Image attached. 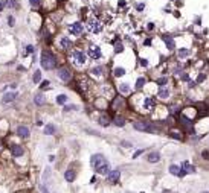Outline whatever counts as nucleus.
I'll return each instance as SVG.
<instances>
[{
	"instance_id": "9d476101",
	"label": "nucleus",
	"mask_w": 209,
	"mask_h": 193,
	"mask_svg": "<svg viewBox=\"0 0 209 193\" xmlns=\"http://www.w3.org/2000/svg\"><path fill=\"white\" fill-rule=\"evenodd\" d=\"M17 135H18V137H21V138H28V137L31 135V132H29V128H28V126H23V125H20V126L17 128Z\"/></svg>"
},
{
	"instance_id": "20e7f679",
	"label": "nucleus",
	"mask_w": 209,
	"mask_h": 193,
	"mask_svg": "<svg viewBox=\"0 0 209 193\" xmlns=\"http://www.w3.org/2000/svg\"><path fill=\"white\" fill-rule=\"evenodd\" d=\"M87 28H89V31H90V32H93V34H99V32L102 31V24H101L98 20L92 18V20H89Z\"/></svg>"
},
{
	"instance_id": "f8f14e48",
	"label": "nucleus",
	"mask_w": 209,
	"mask_h": 193,
	"mask_svg": "<svg viewBox=\"0 0 209 193\" xmlns=\"http://www.w3.org/2000/svg\"><path fill=\"white\" fill-rule=\"evenodd\" d=\"M99 175H107L109 172H110V164L106 161V163H102V164H99L98 167H96V169H95Z\"/></svg>"
},
{
	"instance_id": "aec40b11",
	"label": "nucleus",
	"mask_w": 209,
	"mask_h": 193,
	"mask_svg": "<svg viewBox=\"0 0 209 193\" xmlns=\"http://www.w3.org/2000/svg\"><path fill=\"white\" fill-rule=\"evenodd\" d=\"M75 176H76V173H75V170H72V169L66 170V173H64V178H66V181H69V183L73 181Z\"/></svg>"
},
{
	"instance_id": "473e14b6",
	"label": "nucleus",
	"mask_w": 209,
	"mask_h": 193,
	"mask_svg": "<svg viewBox=\"0 0 209 193\" xmlns=\"http://www.w3.org/2000/svg\"><path fill=\"white\" fill-rule=\"evenodd\" d=\"M179 55L180 56H188L189 55V50L188 49H182V50H179Z\"/></svg>"
},
{
	"instance_id": "c756f323",
	"label": "nucleus",
	"mask_w": 209,
	"mask_h": 193,
	"mask_svg": "<svg viewBox=\"0 0 209 193\" xmlns=\"http://www.w3.org/2000/svg\"><path fill=\"white\" fill-rule=\"evenodd\" d=\"M66 100H67V96H66V94L57 96V104H66Z\"/></svg>"
},
{
	"instance_id": "cd10ccee",
	"label": "nucleus",
	"mask_w": 209,
	"mask_h": 193,
	"mask_svg": "<svg viewBox=\"0 0 209 193\" xmlns=\"http://www.w3.org/2000/svg\"><path fill=\"white\" fill-rule=\"evenodd\" d=\"M124 75H125V69H122V67H116L114 69V76L119 78V76H124Z\"/></svg>"
},
{
	"instance_id": "7c9ffc66",
	"label": "nucleus",
	"mask_w": 209,
	"mask_h": 193,
	"mask_svg": "<svg viewBox=\"0 0 209 193\" xmlns=\"http://www.w3.org/2000/svg\"><path fill=\"white\" fill-rule=\"evenodd\" d=\"M122 50H124V46H122L121 43H116V44H114V52H116V53L122 52Z\"/></svg>"
},
{
	"instance_id": "2eb2a0df",
	"label": "nucleus",
	"mask_w": 209,
	"mask_h": 193,
	"mask_svg": "<svg viewBox=\"0 0 209 193\" xmlns=\"http://www.w3.org/2000/svg\"><path fill=\"white\" fill-rule=\"evenodd\" d=\"M60 46H61L63 49H70V47L73 46V43L70 41V38H67V37H63L61 40H60Z\"/></svg>"
},
{
	"instance_id": "f03ea898",
	"label": "nucleus",
	"mask_w": 209,
	"mask_h": 193,
	"mask_svg": "<svg viewBox=\"0 0 209 193\" xmlns=\"http://www.w3.org/2000/svg\"><path fill=\"white\" fill-rule=\"evenodd\" d=\"M133 126H134V129L142 131V132H156V131H157V128H156L153 123H150V122H142V120H139V122H134Z\"/></svg>"
},
{
	"instance_id": "58836bf2",
	"label": "nucleus",
	"mask_w": 209,
	"mask_h": 193,
	"mask_svg": "<svg viewBox=\"0 0 209 193\" xmlns=\"http://www.w3.org/2000/svg\"><path fill=\"white\" fill-rule=\"evenodd\" d=\"M202 157H203L205 160H209V151H203V152H202Z\"/></svg>"
},
{
	"instance_id": "4c0bfd02",
	"label": "nucleus",
	"mask_w": 209,
	"mask_h": 193,
	"mask_svg": "<svg viewBox=\"0 0 209 193\" xmlns=\"http://www.w3.org/2000/svg\"><path fill=\"white\" fill-rule=\"evenodd\" d=\"M34 50H35V49H34V46H26V53H32Z\"/></svg>"
},
{
	"instance_id": "c9c22d12",
	"label": "nucleus",
	"mask_w": 209,
	"mask_h": 193,
	"mask_svg": "<svg viewBox=\"0 0 209 193\" xmlns=\"http://www.w3.org/2000/svg\"><path fill=\"white\" fill-rule=\"evenodd\" d=\"M8 24H9V26H14V24H16L14 23V17H12V15L8 17Z\"/></svg>"
},
{
	"instance_id": "a19ab883",
	"label": "nucleus",
	"mask_w": 209,
	"mask_h": 193,
	"mask_svg": "<svg viewBox=\"0 0 209 193\" xmlns=\"http://www.w3.org/2000/svg\"><path fill=\"white\" fill-rule=\"evenodd\" d=\"M6 5H8V6H11V8H12V6H16V0H8Z\"/></svg>"
},
{
	"instance_id": "0eeeda50",
	"label": "nucleus",
	"mask_w": 209,
	"mask_h": 193,
	"mask_svg": "<svg viewBox=\"0 0 209 193\" xmlns=\"http://www.w3.org/2000/svg\"><path fill=\"white\" fill-rule=\"evenodd\" d=\"M73 61L78 64V66H83V64H86V55L81 52V50H75L73 52Z\"/></svg>"
},
{
	"instance_id": "423d86ee",
	"label": "nucleus",
	"mask_w": 209,
	"mask_h": 193,
	"mask_svg": "<svg viewBox=\"0 0 209 193\" xmlns=\"http://www.w3.org/2000/svg\"><path fill=\"white\" fill-rule=\"evenodd\" d=\"M102 163H106V158H104L102 154H95V155L90 158V164H92L95 169H96L99 164H102Z\"/></svg>"
},
{
	"instance_id": "a18cd8bd",
	"label": "nucleus",
	"mask_w": 209,
	"mask_h": 193,
	"mask_svg": "<svg viewBox=\"0 0 209 193\" xmlns=\"http://www.w3.org/2000/svg\"><path fill=\"white\" fill-rule=\"evenodd\" d=\"M203 79H205V75H200V76H199V78H197V82H202Z\"/></svg>"
},
{
	"instance_id": "39448f33",
	"label": "nucleus",
	"mask_w": 209,
	"mask_h": 193,
	"mask_svg": "<svg viewBox=\"0 0 209 193\" xmlns=\"http://www.w3.org/2000/svg\"><path fill=\"white\" fill-rule=\"evenodd\" d=\"M83 24L80 23V21H76V23H72V24H69V32L72 34V35H81L83 34Z\"/></svg>"
},
{
	"instance_id": "bb28decb",
	"label": "nucleus",
	"mask_w": 209,
	"mask_h": 193,
	"mask_svg": "<svg viewBox=\"0 0 209 193\" xmlns=\"http://www.w3.org/2000/svg\"><path fill=\"white\" fill-rule=\"evenodd\" d=\"M34 84H38V82H40V79H41V72L40 70H37L35 73H34Z\"/></svg>"
},
{
	"instance_id": "f257e3e1",
	"label": "nucleus",
	"mask_w": 209,
	"mask_h": 193,
	"mask_svg": "<svg viewBox=\"0 0 209 193\" xmlns=\"http://www.w3.org/2000/svg\"><path fill=\"white\" fill-rule=\"evenodd\" d=\"M40 62H41V67L46 69V70H52V69L57 67V58H55V55L52 53V52H49V50L41 52Z\"/></svg>"
},
{
	"instance_id": "72a5a7b5",
	"label": "nucleus",
	"mask_w": 209,
	"mask_h": 193,
	"mask_svg": "<svg viewBox=\"0 0 209 193\" xmlns=\"http://www.w3.org/2000/svg\"><path fill=\"white\" fill-rule=\"evenodd\" d=\"M166 82H168V79H166V78H160V79H157V84H159L160 87H163Z\"/></svg>"
},
{
	"instance_id": "c85d7f7f",
	"label": "nucleus",
	"mask_w": 209,
	"mask_h": 193,
	"mask_svg": "<svg viewBox=\"0 0 209 193\" xmlns=\"http://www.w3.org/2000/svg\"><path fill=\"white\" fill-rule=\"evenodd\" d=\"M145 82H147V81H145V78H139V79L136 81V88H137V90H140L143 85H145Z\"/></svg>"
},
{
	"instance_id": "393cba45",
	"label": "nucleus",
	"mask_w": 209,
	"mask_h": 193,
	"mask_svg": "<svg viewBox=\"0 0 209 193\" xmlns=\"http://www.w3.org/2000/svg\"><path fill=\"white\" fill-rule=\"evenodd\" d=\"M113 123H114L116 126H124V125H125V119L121 117V116H117V117H114Z\"/></svg>"
},
{
	"instance_id": "c03bdc74",
	"label": "nucleus",
	"mask_w": 209,
	"mask_h": 193,
	"mask_svg": "<svg viewBox=\"0 0 209 193\" xmlns=\"http://www.w3.org/2000/svg\"><path fill=\"white\" fill-rule=\"evenodd\" d=\"M171 137H174V138H177V140H182V137H180L179 134H174V132L171 134Z\"/></svg>"
},
{
	"instance_id": "09e8293b",
	"label": "nucleus",
	"mask_w": 209,
	"mask_h": 193,
	"mask_svg": "<svg viewBox=\"0 0 209 193\" xmlns=\"http://www.w3.org/2000/svg\"><path fill=\"white\" fill-rule=\"evenodd\" d=\"M147 28H148V29H153V28H154V24H153V23H148V26H147Z\"/></svg>"
},
{
	"instance_id": "4be33fe9",
	"label": "nucleus",
	"mask_w": 209,
	"mask_h": 193,
	"mask_svg": "<svg viewBox=\"0 0 209 193\" xmlns=\"http://www.w3.org/2000/svg\"><path fill=\"white\" fill-rule=\"evenodd\" d=\"M159 97H162V99L169 97V90H168L166 87H162V88L159 90Z\"/></svg>"
},
{
	"instance_id": "a878e982",
	"label": "nucleus",
	"mask_w": 209,
	"mask_h": 193,
	"mask_svg": "<svg viewBox=\"0 0 209 193\" xmlns=\"http://www.w3.org/2000/svg\"><path fill=\"white\" fill-rule=\"evenodd\" d=\"M92 73H93V75H96V76H101V75L104 73V69H102L101 66H98V67H93V69H92Z\"/></svg>"
},
{
	"instance_id": "f3484780",
	"label": "nucleus",
	"mask_w": 209,
	"mask_h": 193,
	"mask_svg": "<svg viewBox=\"0 0 209 193\" xmlns=\"http://www.w3.org/2000/svg\"><path fill=\"white\" fill-rule=\"evenodd\" d=\"M34 102H35L37 105H44L46 104V96L43 93H38V94L34 96Z\"/></svg>"
},
{
	"instance_id": "dca6fc26",
	"label": "nucleus",
	"mask_w": 209,
	"mask_h": 193,
	"mask_svg": "<svg viewBox=\"0 0 209 193\" xmlns=\"http://www.w3.org/2000/svg\"><path fill=\"white\" fill-rule=\"evenodd\" d=\"M169 173H173V175H177V176H183L185 172L183 170H180V167L173 164V166H169Z\"/></svg>"
},
{
	"instance_id": "3c124183",
	"label": "nucleus",
	"mask_w": 209,
	"mask_h": 193,
	"mask_svg": "<svg viewBox=\"0 0 209 193\" xmlns=\"http://www.w3.org/2000/svg\"><path fill=\"white\" fill-rule=\"evenodd\" d=\"M203 193H209V192H203Z\"/></svg>"
},
{
	"instance_id": "ea45409f",
	"label": "nucleus",
	"mask_w": 209,
	"mask_h": 193,
	"mask_svg": "<svg viewBox=\"0 0 209 193\" xmlns=\"http://www.w3.org/2000/svg\"><path fill=\"white\" fill-rule=\"evenodd\" d=\"M121 145H122L124 148H131V143H130V141H125V140L121 141Z\"/></svg>"
},
{
	"instance_id": "b1692460",
	"label": "nucleus",
	"mask_w": 209,
	"mask_h": 193,
	"mask_svg": "<svg viewBox=\"0 0 209 193\" xmlns=\"http://www.w3.org/2000/svg\"><path fill=\"white\" fill-rule=\"evenodd\" d=\"M99 125L109 126L110 125V117H109V116H101V117H99Z\"/></svg>"
},
{
	"instance_id": "ddd939ff",
	"label": "nucleus",
	"mask_w": 209,
	"mask_h": 193,
	"mask_svg": "<svg viewBox=\"0 0 209 193\" xmlns=\"http://www.w3.org/2000/svg\"><path fill=\"white\" fill-rule=\"evenodd\" d=\"M16 96H17V93H14V91H11V93H5V96L2 97V102H3V104H11V102L16 99Z\"/></svg>"
},
{
	"instance_id": "79ce46f5",
	"label": "nucleus",
	"mask_w": 209,
	"mask_h": 193,
	"mask_svg": "<svg viewBox=\"0 0 209 193\" xmlns=\"http://www.w3.org/2000/svg\"><path fill=\"white\" fill-rule=\"evenodd\" d=\"M49 84H50L49 81H43V82H41V88H47V87H49Z\"/></svg>"
},
{
	"instance_id": "9b49d317",
	"label": "nucleus",
	"mask_w": 209,
	"mask_h": 193,
	"mask_svg": "<svg viewBox=\"0 0 209 193\" xmlns=\"http://www.w3.org/2000/svg\"><path fill=\"white\" fill-rule=\"evenodd\" d=\"M23 152H24V149H23L21 145H12V146H11V154H12V157H21Z\"/></svg>"
},
{
	"instance_id": "5701e85b",
	"label": "nucleus",
	"mask_w": 209,
	"mask_h": 193,
	"mask_svg": "<svg viewBox=\"0 0 209 193\" xmlns=\"http://www.w3.org/2000/svg\"><path fill=\"white\" fill-rule=\"evenodd\" d=\"M153 107H154V102H153V99H151V97H147L145 100H143V108L151 110Z\"/></svg>"
},
{
	"instance_id": "4468645a",
	"label": "nucleus",
	"mask_w": 209,
	"mask_h": 193,
	"mask_svg": "<svg viewBox=\"0 0 209 193\" xmlns=\"http://www.w3.org/2000/svg\"><path fill=\"white\" fill-rule=\"evenodd\" d=\"M160 38H162V40L166 43V47L168 49H174V40H173V37H169V35H160Z\"/></svg>"
},
{
	"instance_id": "de8ad7c7",
	"label": "nucleus",
	"mask_w": 209,
	"mask_h": 193,
	"mask_svg": "<svg viewBox=\"0 0 209 193\" xmlns=\"http://www.w3.org/2000/svg\"><path fill=\"white\" fill-rule=\"evenodd\" d=\"M142 152H143V151H137V152L134 154V158H137V155H140V154H142Z\"/></svg>"
},
{
	"instance_id": "6ab92c4d",
	"label": "nucleus",
	"mask_w": 209,
	"mask_h": 193,
	"mask_svg": "<svg viewBox=\"0 0 209 193\" xmlns=\"http://www.w3.org/2000/svg\"><path fill=\"white\" fill-rule=\"evenodd\" d=\"M55 131H57V128H55V125H52V123H47V125L44 126V134H46V135L55 134Z\"/></svg>"
},
{
	"instance_id": "6e6552de",
	"label": "nucleus",
	"mask_w": 209,
	"mask_h": 193,
	"mask_svg": "<svg viewBox=\"0 0 209 193\" xmlns=\"http://www.w3.org/2000/svg\"><path fill=\"white\" fill-rule=\"evenodd\" d=\"M89 56L92 58V59H99V58L102 56V53H101V47H98V46L89 47Z\"/></svg>"
},
{
	"instance_id": "49530a36",
	"label": "nucleus",
	"mask_w": 209,
	"mask_h": 193,
	"mask_svg": "<svg viewBox=\"0 0 209 193\" xmlns=\"http://www.w3.org/2000/svg\"><path fill=\"white\" fill-rule=\"evenodd\" d=\"M143 8H145V5H143V3H139V5H137V9H139V11H142Z\"/></svg>"
},
{
	"instance_id": "412c9836",
	"label": "nucleus",
	"mask_w": 209,
	"mask_h": 193,
	"mask_svg": "<svg viewBox=\"0 0 209 193\" xmlns=\"http://www.w3.org/2000/svg\"><path fill=\"white\" fill-rule=\"evenodd\" d=\"M182 167H183V172H185V173H194V172H195V169H194V167H192L189 163H186V161L183 163V166H182Z\"/></svg>"
},
{
	"instance_id": "e433bc0d",
	"label": "nucleus",
	"mask_w": 209,
	"mask_h": 193,
	"mask_svg": "<svg viewBox=\"0 0 209 193\" xmlns=\"http://www.w3.org/2000/svg\"><path fill=\"white\" fill-rule=\"evenodd\" d=\"M70 110H76V105H66L64 107V111H70Z\"/></svg>"
},
{
	"instance_id": "8fccbe9b",
	"label": "nucleus",
	"mask_w": 209,
	"mask_h": 193,
	"mask_svg": "<svg viewBox=\"0 0 209 193\" xmlns=\"http://www.w3.org/2000/svg\"><path fill=\"white\" fill-rule=\"evenodd\" d=\"M151 44V40H145V46H150Z\"/></svg>"
},
{
	"instance_id": "f704fd0d",
	"label": "nucleus",
	"mask_w": 209,
	"mask_h": 193,
	"mask_svg": "<svg viewBox=\"0 0 209 193\" xmlns=\"http://www.w3.org/2000/svg\"><path fill=\"white\" fill-rule=\"evenodd\" d=\"M29 3H31V6L37 8L38 5H40V0H29Z\"/></svg>"
},
{
	"instance_id": "37998d69",
	"label": "nucleus",
	"mask_w": 209,
	"mask_h": 193,
	"mask_svg": "<svg viewBox=\"0 0 209 193\" xmlns=\"http://www.w3.org/2000/svg\"><path fill=\"white\" fill-rule=\"evenodd\" d=\"M140 64L145 67V66H148V61H147V59H140Z\"/></svg>"
},
{
	"instance_id": "a211bd4d",
	"label": "nucleus",
	"mask_w": 209,
	"mask_h": 193,
	"mask_svg": "<svg viewBox=\"0 0 209 193\" xmlns=\"http://www.w3.org/2000/svg\"><path fill=\"white\" fill-rule=\"evenodd\" d=\"M147 160H148L150 163H157V161H160V154H159V152H150L148 157H147Z\"/></svg>"
},
{
	"instance_id": "1a4fd4ad",
	"label": "nucleus",
	"mask_w": 209,
	"mask_h": 193,
	"mask_svg": "<svg viewBox=\"0 0 209 193\" xmlns=\"http://www.w3.org/2000/svg\"><path fill=\"white\" fill-rule=\"evenodd\" d=\"M119 178H121V172L119 170H110L109 173H107V181L109 183H117L119 181Z\"/></svg>"
},
{
	"instance_id": "2f4dec72",
	"label": "nucleus",
	"mask_w": 209,
	"mask_h": 193,
	"mask_svg": "<svg viewBox=\"0 0 209 193\" xmlns=\"http://www.w3.org/2000/svg\"><path fill=\"white\" fill-rule=\"evenodd\" d=\"M119 90H121L122 93H128V91H130V87H128L127 84H121V85H119Z\"/></svg>"
},
{
	"instance_id": "7ed1b4c3",
	"label": "nucleus",
	"mask_w": 209,
	"mask_h": 193,
	"mask_svg": "<svg viewBox=\"0 0 209 193\" xmlns=\"http://www.w3.org/2000/svg\"><path fill=\"white\" fill-rule=\"evenodd\" d=\"M58 78H60L61 81H64V82H69V81L72 79V72H70V69H67V67L58 69Z\"/></svg>"
}]
</instances>
